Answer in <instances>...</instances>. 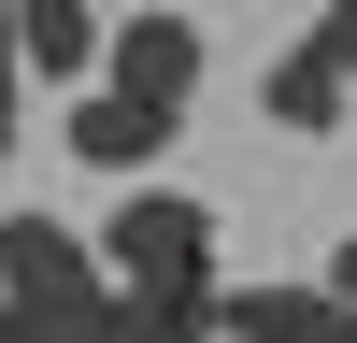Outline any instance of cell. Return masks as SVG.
Masks as SVG:
<instances>
[{
    "label": "cell",
    "mask_w": 357,
    "mask_h": 343,
    "mask_svg": "<svg viewBox=\"0 0 357 343\" xmlns=\"http://www.w3.org/2000/svg\"><path fill=\"white\" fill-rule=\"evenodd\" d=\"M0 343H43V329H29V314H15V300H0Z\"/></svg>",
    "instance_id": "ba28073f"
},
{
    "label": "cell",
    "mask_w": 357,
    "mask_h": 343,
    "mask_svg": "<svg viewBox=\"0 0 357 343\" xmlns=\"http://www.w3.org/2000/svg\"><path fill=\"white\" fill-rule=\"evenodd\" d=\"M100 257H114V286H129L158 329L229 343V257H215V200H186V186H129V200L100 215Z\"/></svg>",
    "instance_id": "6da1fadb"
},
{
    "label": "cell",
    "mask_w": 357,
    "mask_h": 343,
    "mask_svg": "<svg viewBox=\"0 0 357 343\" xmlns=\"http://www.w3.org/2000/svg\"><path fill=\"white\" fill-rule=\"evenodd\" d=\"M314 286H343V300H357V229H343V243H329V272H314Z\"/></svg>",
    "instance_id": "52a82bcc"
},
{
    "label": "cell",
    "mask_w": 357,
    "mask_h": 343,
    "mask_svg": "<svg viewBox=\"0 0 357 343\" xmlns=\"http://www.w3.org/2000/svg\"><path fill=\"white\" fill-rule=\"evenodd\" d=\"M329 286H229V343H329Z\"/></svg>",
    "instance_id": "8992f818"
},
{
    "label": "cell",
    "mask_w": 357,
    "mask_h": 343,
    "mask_svg": "<svg viewBox=\"0 0 357 343\" xmlns=\"http://www.w3.org/2000/svg\"><path fill=\"white\" fill-rule=\"evenodd\" d=\"M100 86H129V100L186 114V100H200V15H172V0H129V15H114V57H100Z\"/></svg>",
    "instance_id": "3957f363"
},
{
    "label": "cell",
    "mask_w": 357,
    "mask_h": 343,
    "mask_svg": "<svg viewBox=\"0 0 357 343\" xmlns=\"http://www.w3.org/2000/svg\"><path fill=\"white\" fill-rule=\"evenodd\" d=\"M172 129H186V114H158V100H129V86H86L72 100V158L86 172H114V186H158V158H172Z\"/></svg>",
    "instance_id": "277c9868"
},
{
    "label": "cell",
    "mask_w": 357,
    "mask_h": 343,
    "mask_svg": "<svg viewBox=\"0 0 357 343\" xmlns=\"http://www.w3.org/2000/svg\"><path fill=\"white\" fill-rule=\"evenodd\" d=\"M257 114H272L286 143H329L343 114H357V0H314V29L257 72Z\"/></svg>",
    "instance_id": "7a4b0ae2"
},
{
    "label": "cell",
    "mask_w": 357,
    "mask_h": 343,
    "mask_svg": "<svg viewBox=\"0 0 357 343\" xmlns=\"http://www.w3.org/2000/svg\"><path fill=\"white\" fill-rule=\"evenodd\" d=\"M15 57H29L43 86H100L114 15H100V0H15Z\"/></svg>",
    "instance_id": "5b68a950"
}]
</instances>
